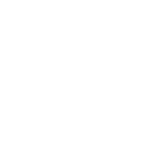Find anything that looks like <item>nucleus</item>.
<instances>
[]
</instances>
